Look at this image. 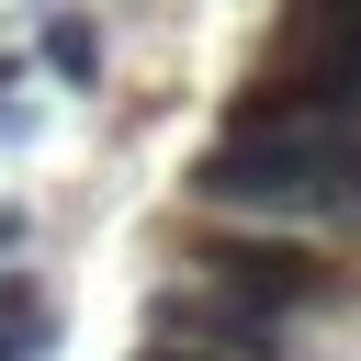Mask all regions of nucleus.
Masks as SVG:
<instances>
[{
  "label": "nucleus",
  "mask_w": 361,
  "mask_h": 361,
  "mask_svg": "<svg viewBox=\"0 0 361 361\" xmlns=\"http://www.w3.org/2000/svg\"><path fill=\"white\" fill-rule=\"evenodd\" d=\"M192 203L248 226H361V102H305V90L237 102L192 158Z\"/></svg>",
  "instance_id": "obj_1"
},
{
  "label": "nucleus",
  "mask_w": 361,
  "mask_h": 361,
  "mask_svg": "<svg viewBox=\"0 0 361 361\" xmlns=\"http://www.w3.org/2000/svg\"><path fill=\"white\" fill-rule=\"evenodd\" d=\"M192 282L237 293V305L271 316V327H293L305 305H327V259L293 248V237H271V226H214V237L192 248Z\"/></svg>",
  "instance_id": "obj_2"
},
{
  "label": "nucleus",
  "mask_w": 361,
  "mask_h": 361,
  "mask_svg": "<svg viewBox=\"0 0 361 361\" xmlns=\"http://www.w3.org/2000/svg\"><path fill=\"white\" fill-rule=\"evenodd\" d=\"M147 338H169V350H214V361H282V327L248 316V305L214 293V282H169V293L147 305Z\"/></svg>",
  "instance_id": "obj_3"
},
{
  "label": "nucleus",
  "mask_w": 361,
  "mask_h": 361,
  "mask_svg": "<svg viewBox=\"0 0 361 361\" xmlns=\"http://www.w3.org/2000/svg\"><path fill=\"white\" fill-rule=\"evenodd\" d=\"M45 68H56V79H102V34H90V11H45Z\"/></svg>",
  "instance_id": "obj_4"
},
{
  "label": "nucleus",
  "mask_w": 361,
  "mask_h": 361,
  "mask_svg": "<svg viewBox=\"0 0 361 361\" xmlns=\"http://www.w3.org/2000/svg\"><path fill=\"white\" fill-rule=\"evenodd\" d=\"M135 361H214V350H169V338H147V350H135Z\"/></svg>",
  "instance_id": "obj_5"
},
{
  "label": "nucleus",
  "mask_w": 361,
  "mask_h": 361,
  "mask_svg": "<svg viewBox=\"0 0 361 361\" xmlns=\"http://www.w3.org/2000/svg\"><path fill=\"white\" fill-rule=\"evenodd\" d=\"M0 248H23V203H0Z\"/></svg>",
  "instance_id": "obj_6"
}]
</instances>
